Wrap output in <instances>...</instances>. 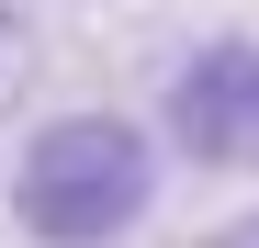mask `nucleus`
I'll use <instances>...</instances> for the list:
<instances>
[{
  "instance_id": "f257e3e1",
  "label": "nucleus",
  "mask_w": 259,
  "mask_h": 248,
  "mask_svg": "<svg viewBox=\"0 0 259 248\" xmlns=\"http://www.w3.org/2000/svg\"><path fill=\"white\" fill-rule=\"evenodd\" d=\"M158 203V136L136 113H46L12 158V226L34 248H113Z\"/></svg>"
},
{
  "instance_id": "f03ea898",
  "label": "nucleus",
  "mask_w": 259,
  "mask_h": 248,
  "mask_svg": "<svg viewBox=\"0 0 259 248\" xmlns=\"http://www.w3.org/2000/svg\"><path fill=\"white\" fill-rule=\"evenodd\" d=\"M158 136L192 170H259V34H203L158 91Z\"/></svg>"
},
{
  "instance_id": "7ed1b4c3",
  "label": "nucleus",
  "mask_w": 259,
  "mask_h": 248,
  "mask_svg": "<svg viewBox=\"0 0 259 248\" xmlns=\"http://www.w3.org/2000/svg\"><path fill=\"white\" fill-rule=\"evenodd\" d=\"M23 57H34V34H23V12L0 0V102H12V79H23Z\"/></svg>"
},
{
  "instance_id": "20e7f679",
  "label": "nucleus",
  "mask_w": 259,
  "mask_h": 248,
  "mask_svg": "<svg viewBox=\"0 0 259 248\" xmlns=\"http://www.w3.org/2000/svg\"><path fill=\"white\" fill-rule=\"evenodd\" d=\"M203 248H259V215H237V226H214Z\"/></svg>"
}]
</instances>
